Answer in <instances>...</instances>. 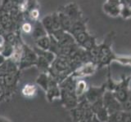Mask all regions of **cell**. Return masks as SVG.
Listing matches in <instances>:
<instances>
[{
	"label": "cell",
	"mask_w": 131,
	"mask_h": 122,
	"mask_svg": "<svg viewBox=\"0 0 131 122\" xmlns=\"http://www.w3.org/2000/svg\"><path fill=\"white\" fill-rule=\"evenodd\" d=\"M35 88L34 85H26L23 89V94L26 96H31L35 94Z\"/></svg>",
	"instance_id": "cell-1"
},
{
	"label": "cell",
	"mask_w": 131,
	"mask_h": 122,
	"mask_svg": "<svg viewBox=\"0 0 131 122\" xmlns=\"http://www.w3.org/2000/svg\"><path fill=\"white\" fill-rule=\"evenodd\" d=\"M125 9H124V12H121V14L123 15V16L124 17H128V16H131V11L129 8L128 7H124Z\"/></svg>",
	"instance_id": "cell-2"
},
{
	"label": "cell",
	"mask_w": 131,
	"mask_h": 122,
	"mask_svg": "<svg viewBox=\"0 0 131 122\" xmlns=\"http://www.w3.org/2000/svg\"><path fill=\"white\" fill-rule=\"evenodd\" d=\"M23 30H24L25 32H26V33L30 32V31L31 30V27H30V24H24V25H23Z\"/></svg>",
	"instance_id": "cell-3"
},
{
	"label": "cell",
	"mask_w": 131,
	"mask_h": 122,
	"mask_svg": "<svg viewBox=\"0 0 131 122\" xmlns=\"http://www.w3.org/2000/svg\"><path fill=\"white\" fill-rule=\"evenodd\" d=\"M38 15H39V12H38V11H36V10L33 11V12H32V16H33V17L37 18V17H38Z\"/></svg>",
	"instance_id": "cell-4"
}]
</instances>
